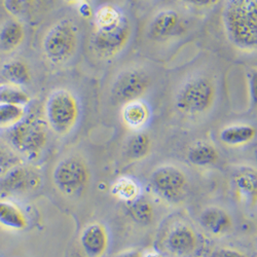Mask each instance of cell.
<instances>
[{
    "label": "cell",
    "mask_w": 257,
    "mask_h": 257,
    "mask_svg": "<svg viewBox=\"0 0 257 257\" xmlns=\"http://www.w3.org/2000/svg\"><path fill=\"white\" fill-rule=\"evenodd\" d=\"M131 214L136 221L140 223H148L153 219V207L148 202L139 200L132 205Z\"/></svg>",
    "instance_id": "27"
},
{
    "label": "cell",
    "mask_w": 257,
    "mask_h": 257,
    "mask_svg": "<svg viewBox=\"0 0 257 257\" xmlns=\"http://www.w3.org/2000/svg\"><path fill=\"white\" fill-rule=\"evenodd\" d=\"M0 74L5 81L20 85V87L29 84L32 80L29 66L20 59H10L6 61L0 68Z\"/></svg>",
    "instance_id": "18"
},
{
    "label": "cell",
    "mask_w": 257,
    "mask_h": 257,
    "mask_svg": "<svg viewBox=\"0 0 257 257\" xmlns=\"http://www.w3.org/2000/svg\"><path fill=\"white\" fill-rule=\"evenodd\" d=\"M199 245L197 232L187 224H177L167 235L168 250L179 257H187L194 253Z\"/></svg>",
    "instance_id": "11"
},
{
    "label": "cell",
    "mask_w": 257,
    "mask_h": 257,
    "mask_svg": "<svg viewBox=\"0 0 257 257\" xmlns=\"http://www.w3.org/2000/svg\"><path fill=\"white\" fill-rule=\"evenodd\" d=\"M134 37L132 19L121 9L105 5L94 15L87 39V51L93 61L109 63L119 57Z\"/></svg>",
    "instance_id": "1"
},
{
    "label": "cell",
    "mask_w": 257,
    "mask_h": 257,
    "mask_svg": "<svg viewBox=\"0 0 257 257\" xmlns=\"http://www.w3.org/2000/svg\"><path fill=\"white\" fill-rule=\"evenodd\" d=\"M200 223L203 228L213 235H223L231 226V218L227 212L219 207H209L200 215Z\"/></svg>",
    "instance_id": "13"
},
{
    "label": "cell",
    "mask_w": 257,
    "mask_h": 257,
    "mask_svg": "<svg viewBox=\"0 0 257 257\" xmlns=\"http://www.w3.org/2000/svg\"><path fill=\"white\" fill-rule=\"evenodd\" d=\"M81 31L76 21L61 18L51 24L40 39V51L51 66L63 68L77 57L81 48Z\"/></svg>",
    "instance_id": "4"
},
{
    "label": "cell",
    "mask_w": 257,
    "mask_h": 257,
    "mask_svg": "<svg viewBox=\"0 0 257 257\" xmlns=\"http://www.w3.org/2000/svg\"><path fill=\"white\" fill-rule=\"evenodd\" d=\"M142 257H163L161 254H159V253H157V252H148V253H146L144 256H142Z\"/></svg>",
    "instance_id": "33"
},
{
    "label": "cell",
    "mask_w": 257,
    "mask_h": 257,
    "mask_svg": "<svg viewBox=\"0 0 257 257\" xmlns=\"http://www.w3.org/2000/svg\"><path fill=\"white\" fill-rule=\"evenodd\" d=\"M113 190H114V194L118 198L122 200H127V201L135 200L138 195V186L133 180L128 178L119 179L115 183Z\"/></svg>",
    "instance_id": "26"
},
{
    "label": "cell",
    "mask_w": 257,
    "mask_h": 257,
    "mask_svg": "<svg viewBox=\"0 0 257 257\" xmlns=\"http://www.w3.org/2000/svg\"><path fill=\"white\" fill-rule=\"evenodd\" d=\"M67 4L70 5H80V4H89L92 0H65Z\"/></svg>",
    "instance_id": "31"
},
{
    "label": "cell",
    "mask_w": 257,
    "mask_h": 257,
    "mask_svg": "<svg viewBox=\"0 0 257 257\" xmlns=\"http://www.w3.org/2000/svg\"><path fill=\"white\" fill-rule=\"evenodd\" d=\"M30 101L31 97L24 91L23 87L7 81L0 82V104H15L25 107Z\"/></svg>",
    "instance_id": "21"
},
{
    "label": "cell",
    "mask_w": 257,
    "mask_h": 257,
    "mask_svg": "<svg viewBox=\"0 0 257 257\" xmlns=\"http://www.w3.org/2000/svg\"><path fill=\"white\" fill-rule=\"evenodd\" d=\"M89 179L88 168L76 156L61 160L54 171V181L59 190L65 195H74L81 190Z\"/></svg>",
    "instance_id": "9"
},
{
    "label": "cell",
    "mask_w": 257,
    "mask_h": 257,
    "mask_svg": "<svg viewBox=\"0 0 257 257\" xmlns=\"http://www.w3.org/2000/svg\"><path fill=\"white\" fill-rule=\"evenodd\" d=\"M217 149L207 142H198L192 145L187 153L188 162L197 167H207L218 160Z\"/></svg>",
    "instance_id": "20"
},
{
    "label": "cell",
    "mask_w": 257,
    "mask_h": 257,
    "mask_svg": "<svg viewBox=\"0 0 257 257\" xmlns=\"http://www.w3.org/2000/svg\"><path fill=\"white\" fill-rule=\"evenodd\" d=\"M36 183L33 171L25 167H15L5 176L2 187L7 192H24Z\"/></svg>",
    "instance_id": "17"
},
{
    "label": "cell",
    "mask_w": 257,
    "mask_h": 257,
    "mask_svg": "<svg viewBox=\"0 0 257 257\" xmlns=\"http://www.w3.org/2000/svg\"><path fill=\"white\" fill-rule=\"evenodd\" d=\"M247 81L251 104L257 106V67H251L248 70Z\"/></svg>",
    "instance_id": "28"
},
{
    "label": "cell",
    "mask_w": 257,
    "mask_h": 257,
    "mask_svg": "<svg viewBox=\"0 0 257 257\" xmlns=\"http://www.w3.org/2000/svg\"><path fill=\"white\" fill-rule=\"evenodd\" d=\"M217 23L238 57L257 61V0H221Z\"/></svg>",
    "instance_id": "2"
},
{
    "label": "cell",
    "mask_w": 257,
    "mask_h": 257,
    "mask_svg": "<svg viewBox=\"0 0 257 257\" xmlns=\"http://www.w3.org/2000/svg\"><path fill=\"white\" fill-rule=\"evenodd\" d=\"M119 257H142V256L140 255V253H138L136 251H132V252H126V253L120 255Z\"/></svg>",
    "instance_id": "32"
},
{
    "label": "cell",
    "mask_w": 257,
    "mask_h": 257,
    "mask_svg": "<svg viewBox=\"0 0 257 257\" xmlns=\"http://www.w3.org/2000/svg\"><path fill=\"white\" fill-rule=\"evenodd\" d=\"M37 2L38 0H5L4 7L11 16L20 19L29 14Z\"/></svg>",
    "instance_id": "25"
},
{
    "label": "cell",
    "mask_w": 257,
    "mask_h": 257,
    "mask_svg": "<svg viewBox=\"0 0 257 257\" xmlns=\"http://www.w3.org/2000/svg\"><path fill=\"white\" fill-rule=\"evenodd\" d=\"M0 224L13 229L23 228L26 224L25 217L17 206L0 202Z\"/></svg>",
    "instance_id": "23"
},
{
    "label": "cell",
    "mask_w": 257,
    "mask_h": 257,
    "mask_svg": "<svg viewBox=\"0 0 257 257\" xmlns=\"http://www.w3.org/2000/svg\"><path fill=\"white\" fill-rule=\"evenodd\" d=\"M25 107L15 104H0V128H12L25 117Z\"/></svg>",
    "instance_id": "24"
},
{
    "label": "cell",
    "mask_w": 257,
    "mask_h": 257,
    "mask_svg": "<svg viewBox=\"0 0 257 257\" xmlns=\"http://www.w3.org/2000/svg\"><path fill=\"white\" fill-rule=\"evenodd\" d=\"M80 242L88 257H101L107 248L106 230L101 224L93 223L82 231Z\"/></svg>",
    "instance_id": "14"
},
{
    "label": "cell",
    "mask_w": 257,
    "mask_h": 257,
    "mask_svg": "<svg viewBox=\"0 0 257 257\" xmlns=\"http://www.w3.org/2000/svg\"><path fill=\"white\" fill-rule=\"evenodd\" d=\"M143 3H151V2H155V0H141Z\"/></svg>",
    "instance_id": "34"
},
{
    "label": "cell",
    "mask_w": 257,
    "mask_h": 257,
    "mask_svg": "<svg viewBox=\"0 0 257 257\" xmlns=\"http://www.w3.org/2000/svg\"><path fill=\"white\" fill-rule=\"evenodd\" d=\"M174 95L175 108L187 116H200L211 110L217 99V82L204 71L186 74L177 83Z\"/></svg>",
    "instance_id": "5"
},
{
    "label": "cell",
    "mask_w": 257,
    "mask_h": 257,
    "mask_svg": "<svg viewBox=\"0 0 257 257\" xmlns=\"http://www.w3.org/2000/svg\"><path fill=\"white\" fill-rule=\"evenodd\" d=\"M234 187L240 198L249 205L257 203V170L243 168L233 177Z\"/></svg>",
    "instance_id": "16"
},
{
    "label": "cell",
    "mask_w": 257,
    "mask_h": 257,
    "mask_svg": "<svg viewBox=\"0 0 257 257\" xmlns=\"http://www.w3.org/2000/svg\"><path fill=\"white\" fill-rule=\"evenodd\" d=\"M149 117H151V110L142 99L127 102L121 107L122 122L131 130L139 131L147 123Z\"/></svg>",
    "instance_id": "15"
},
{
    "label": "cell",
    "mask_w": 257,
    "mask_h": 257,
    "mask_svg": "<svg viewBox=\"0 0 257 257\" xmlns=\"http://www.w3.org/2000/svg\"><path fill=\"white\" fill-rule=\"evenodd\" d=\"M211 257H247L243 252L232 248H219L213 251Z\"/></svg>",
    "instance_id": "30"
},
{
    "label": "cell",
    "mask_w": 257,
    "mask_h": 257,
    "mask_svg": "<svg viewBox=\"0 0 257 257\" xmlns=\"http://www.w3.org/2000/svg\"><path fill=\"white\" fill-rule=\"evenodd\" d=\"M26 31L22 21L17 17H9L0 23V52L12 54L25 40Z\"/></svg>",
    "instance_id": "12"
},
{
    "label": "cell",
    "mask_w": 257,
    "mask_h": 257,
    "mask_svg": "<svg viewBox=\"0 0 257 257\" xmlns=\"http://www.w3.org/2000/svg\"><path fill=\"white\" fill-rule=\"evenodd\" d=\"M154 69L139 62L127 63L119 67L107 81V91L111 100L124 105L142 99L155 84Z\"/></svg>",
    "instance_id": "6"
},
{
    "label": "cell",
    "mask_w": 257,
    "mask_h": 257,
    "mask_svg": "<svg viewBox=\"0 0 257 257\" xmlns=\"http://www.w3.org/2000/svg\"><path fill=\"white\" fill-rule=\"evenodd\" d=\"M181 5L194 10H208L218 6L221 0H179Z\"/></svg>",
    "instance_id": "29"
},
{
    "label": "cell",
    "mask_w": 257,
    "mask_h": 257,
    "mask_svg": "<svg viewBox=\"0 0 257 257\" xmlns=\"http://www.w3.org/2000/svg\"><path fill=\"white\" fill-rule=\"evenodd\" d=\"M44 110L49 128L59 136L69 134L79 117L78 100L66 88L53 90L46 99Z\"/></svg>",
    "instance_id": "7"
},
{
    "label": "cell",
    "mask_w": 257,
    "mask_h": 257,
    "mask_svg": "<svg viewBox=\"0 0 257 257\" xmlns=\"http://www.w3.org/2000/svg\"><path fill=\"white\" fill-rule=\"evenodd\" d=\"M152 140L145 133H136L125 144V156L131 160H142L151 153Z\"/></svg>",
    "instance_id": "22"
},
{
    "label": "cell",
    "mask_w": 257,
    "mask_h": 257,
    "mask_svg": "<svg viewBox=\"0 0 257 257\" xmlns=\"http://www.w3.org/2000/svg\"><path fill=\"white\" fill-rule=\"evenodd\" d=\"M191 11L166 6L149 15L141 28L140 42L151 53L168 49L186 38L195 26Z\"/></svg>",
    "instance_id": "3"
},
{
    "label": "cell",
    "mask_w": 257,
    "mask_h": 257,
    "mask_svg": "<svg viewBox=\"0 0 257 257\" xmlns=\"http://www.w3.org/2000/svg\"><path fill=\"white\" fill-rule=\"evenodd\" d=\"M152 185L158 194L167 200L181 197L187 186L185 174L175 166H162L152 175Z\"/></svg>",
    "instance_id": "10"
},
{
    "label": "cell",
    "mask_w": 257,
    "mask_h": 257,
    "mask_svg": "<svg viewBox=\"0 0 257 257\" xmlns=\"http://www.w3.org/2000/svg\"><path fill=\"white\" fill-rule=\"evenodd\" d=\"M2 2H3V4H4V2H5V0H2Z\"/></svg>",
    "instance_id": "35"
},
{
    "label": "cell",
    "mask_w": 257,
    "mask_h": 257,
    "mask_svg": "<svg viewBox=\"0 0 257 257\" xmlns=\"http://www.w3.org/2000/svg\"><path fill=\"white\" fill-rule=\"evenodd\" d=\"M256 136V128L250 124L237 123L224 126L219 133L220 141L227 146H242Z\"/></svg>",
    "instance_id": "19"
},
{
    "label": "cell",
    "mask_w": 257,
    "mask_h": 257,
    "mask_svg": "<svg viewBox=\"0 0 257 257\" xmlns=\"http://www.w3.org/2000/svg\"><path fill=\"white\" fill-rule=\"evenodd\" d=\"M48 124L37 118L23 119L11 128L10 143L15 151L26 157H35L48 143Z\"/></svg>",
    "instance_id": "8"
}]
</instances>
